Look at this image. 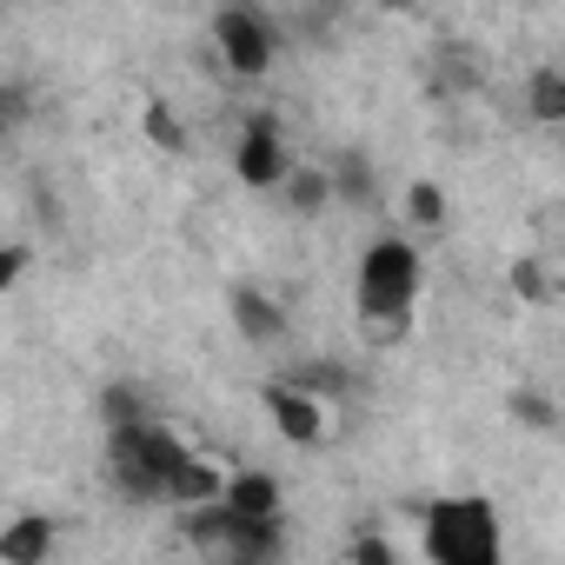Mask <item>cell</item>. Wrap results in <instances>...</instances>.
<instances>
[{
  "instance_id": "cell-1",
  "label": "cell",
  "mask_w": 565,
  "mask_h": 565,
  "mask_svg": "<svg viewBox=\"0 0 565 565\" xmlns=\"http://www.w3.org/2000/svg\"><path fill=\"white\" fill-rule=\"evenodd\" d=\"M100 466H107V486L127 505H147V512H167V519H186V512L213 505L226 492V472H233V466L206 459L160 413H147L134 426H100Z\"/></svg>"
},
{
  "instance_id": "cell-2",
  "label": "cell",
  "mask_w": 565,
  "mask_h": 565,
  "mask_svg": "<svg viewBox=\"0 0 565 565\" xmlns=\"http://www.w3.org/2000/svg\"><path fill=\"white\" fill-rule=\"evenodd\" d=\"M413 545H419V565H512L505 512L479 486L426 492L413 512Z\"/></svg>"
},
{
  "instance_id": "cell-3",
  "label": "cell",
  "mask_w": 565,
  "mask_h": 565,
  "mask_svg": "<svg viewBox=\"0 0 565 565\" xmlns=\"http://www.w3.org/2000/svg\"><path fill=\"white\" fill-rule=\"evenodd\" d=\"M426 294V253L413 233H373L353 259V313L366 333H406Z\"/></svg>"
},
{
  "instance_id": "cell-4",
  "label": "cell",
  "mask_w": 565,
  "mask_h": 565,
  "mask_svg": "<svg viewBox=\"0 0 565 565\" xmlns=\"http://www.w3.org/2000/svg\"><path fill=\"white\" fill-rule=\"evenodd\" d=\"M173 525H180V539L200 565H287V552H294V525L246 519L226 499H213V505H200Z\"/></svg>"
},
{
  "instance_id": "cell-5",
  "label": "cell",
  "mask_w": 565,
  "mask_h": 565,
  "mask_svg": "<svg viewBox=\"0 0 565 565\" xmlns=\"http://www.w3.org/2000/svg\"><path fill=\"white\" fill-rule=\"evenodd\" d=\"M213 61L233 74V81H266L279 67V54H287V28H279V14L253 8V0H233V8H213Z\"/></svg>"
},
{
  "instance_id": "cell-6",
  "label": "cell",
  "mask_w": 565,
  "mask_h": 565,
  "mask_svg": "<svg viewBox=\"0 0 565 565\" xmlns=\"http://www.w3.org/2000/svg\"><path fill=\"white\" fill-rule=\"evenodd\" d=\"M300 173V153L287 147V127H279V114H246L239 140H233V180L246 193H287V180Z\"/></svg>"
},
{
  "instance_id": "cell-7",
  "label": "cell",
  "mask_w": 565,
  "mask_h": 565,
  "mask_svg": "<svg viewBox=\"0 0 565 565\" xmlns=\"http://www.w3.org/2000/svg\"><path fill=\"white\" fill-rule=\"evenodd\" d=\"M259 406H266V426L287 439L294 452H320L327 433H333V406H327L320 393H307L300 380H287V373H273V380L259 386Z\"/></svg>"
},
{
  "instance_id": "cell-8",
  "label": "cell",
  "mask_w": 565,
  "mask_h": 565,
  "mask_svg": "<svg viewBox=\"0 0 565 565\" xmlns=\"http://www.w3.org/2000/svg\"><path fill=\"white\" fill-rule=\"evenodd\" d=\"M226 320H233V333L246 347H279L287 340V307H279L259 279H233L226 287Z\"/></svg>"
},
{
  "instance_id": "cell-9",
  "label": "cell",
  "mask_w": 565,
  "mask_h": 565,
  "mask_svg": "<svg viewBox=\"0 0 565 565\" xmlns=\"http://www.w3.org/2000/svg\"><path fill=\"white\" fill-rule=\"evenodd\" d=\"M54 545H61V525L41 505H21L0 525V565H54Z\"/></svg>"
},
{
  "instance_id": "cell-10",
  "label": "cell",
  "mask_w": 565,
  "mask_h": 565,
  "mask_svg": "<svg viewBox=\"0 0 565 565\" xmlns=\"http://www.w3.org/2000/svg\"><path fill=\"white\" fill-rule=\"evenodd\" d=\"M220 499H226L233 512H246V519H266V525H294V512H287V486H279L273 472H259V466H233Z\"/></svg>"
},
{
  "instance_id": "cell-11",
  "label": "cell",
  "mask_w": 565,
  "mask_h": 565,
  "mask_svg": "<svg viewBox=\"0 0 565 565\" xmlns=\"http://www.w3.org/2000/svg\"><path fill=\"white\" fill-rule=\"evenodd\" d=\"M327 173H333V200H340V206H360V213H373V206H380V173H373L360 153L327 160Z\"/></svg>"
},
{
  "instance_id": "cell-12",
  "label": "cell",
  "mask_w": 565,
  "mask_h": 565,
  "mask_svg": "<svg viewBox=\"0 0 565 565\" xmlns=\"http://www.w3.org/2000/svg\"><path fill=\"white\" fill-rule=\"evenodd\" d=\"M525 107H532V120L539 127H565V67H532V81H525Z\"/></svg>"
},
{
  "instance_id": "cell-13",
  "label": "cell",
  "mask_w": 565,
  "mask_h": 565,
  "mask_svg": "<svg viewBox=\"0 0 565 565\" xmlns=\"http://www.w3.org/2000/svg\"><path fill=\"white\" fill-rule=\"evenodd\" d=\"M279 200H287L300 220H313L320 206H333V173H327L320 160H300V173L287 180V193H279Z\"/></svg>"
},
{
  "instance_id": "cell-14",
  "label": "cell",
  "mask_w": 565,
  "mask_h": 565,
  "mask_svg": "<svg viewBox=\"0 0 565 565\" xmlns=\"http://www.w3.org/2000/svg\"><path fill=\"white\" fill-rule=\"evenodd\" d=\"M140 134H147L160 153H186V147H193V140H186V127H180V114H173L167 100H153V107L140 114Z\"/></svg>"
},
{
  "instance_id": "cell-15",
  "label": "cell",
  "mask_w": 565,
  "mask_h": 565,
  "mask_svg": "<svg viewBox=\"0 0 565 565\" xmlns=\"http://www.w3.org/2000/svg\"><path fill=\"white\" fill-rule=\"evenodd\" d=\"M406 226H426V233L446 226V193H439L433 180H413V186H406Z\"/></svg>"
},
{
  "instance_id": "cell-16",
  "label": "cell",
  "mask_w": 565,
  "mask_h": 565,
  "mask_svg": "<svg viewBox=\"0 0 565 565\" xmlns=\"http://www.w3.org/2000/svg\"><path fill=\"white\" fill-rule=\"evenodd\" d=\"M347 565H399V552H393V539L386 532H353V545H347Z\"/></svg>"
},
{
  "instance_id": "cell-17",
  "label": "cell",
  "mask_w": 565,
  "mask_h": 565,
  "mask_svg": "<svg viewBox=\"0 0 565 565\" xmlns=\"http://www.w3.org/2000/svg\"><path fill=\"white\" fill-rule=\"evenodd\" d=\"M512 419H525L532 433H558V413H552V399H539V393H512Z\"/></svg>"
},
{
  "instance_id": "cell-18",
  "label": "cell",
  "mask_w": 565,
  "mask_h": 565,
  "mask_svg": "<svg viewBox=\"0 0 565 565\" xmlns=\"http://www.w3.org/2000/svg\"><path fill=\"white\" fill-rule=\"evenodd\" d=\"M512 287H519V300H545V273H539V259H519V266H512Z\"/></svg>"
},
{
  "instance_id": "cell-19",
  "label": "cell",
  "mask_w": 565,
  "mask_h": 565,
  "mask_svg": "<svg viewBox=\"0 0 565 565\" xmlns=\"http://www.w3.org/2000/svg\"><path fill=\"white\" fill-rule=\"evenodd\" d=\"M21 273H28V246H8V266H0V279H8V287H14Z\"/></svg>"
}]
</instances>
